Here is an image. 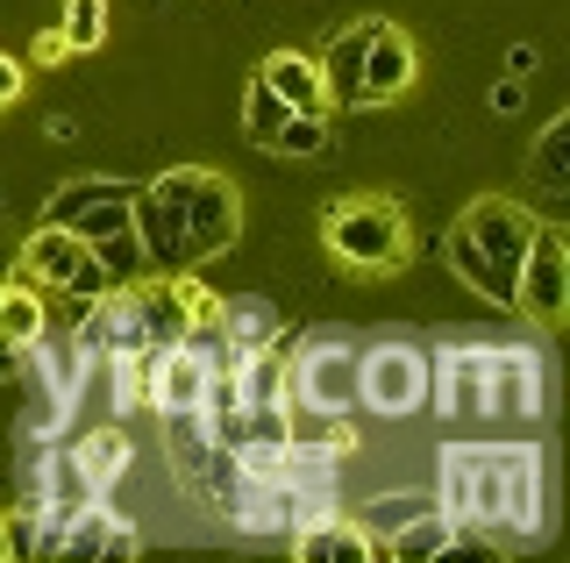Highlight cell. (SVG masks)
<instances>
[{"mask_svg":"<svg viewBox=\"0 0 570 563\" xmlns=\"http://www.w3.org/2000/svg\"><path fill=\"white\" fill-rule=\"evenodd\" d=\"M463 443V527H485L499 550H534L557 527V485L534 435H456Z\"/></svg>","mask_w":570,"mask_h":563,"instance_id":"1","label":"cell"},{"mask_svg":"<svg viewBox=\"0 0 570 563\" xmlns=\"http://www.w3.org/2000/svg\"><path fill=\"white\" fill-rule=\"evenodd\" d=\"M321 243H328L335 264L350 271H400L414 236H406V215L385 200V192H350L321 215Z\"/></svg>","mask_w":570,"mask_h":563,"instance_id":"2","label":"cell"},{"mask_svg":"<svg viewBox=\"0 0 570 563\" xmlns=\"http://www.w3.org/2000/svg\"><path fill=\"white\" fill-rule=\"evenodd\" d=\"M549 414V357L534 343H485V435H528Z\"/></svg>","mask_w":570,"mask_h":563,"instance_id":"3","label":"cell"},{"mask_svg":"<svg viewBox=\"0 0 570 563\" xmlns=\"http://www.w3.org/2000/svg\"><path fill=\"white\" fill-rule=\"evenodd\" d=\"M193 171H200V165L157 171V179L136 186L129 236H136L142 271H150V278H171V271H186V264H193V250H186V192H193Z\"/></svg>","mask_w":570,"mask_h":563,"instance_id":"4","label":"cell"},{"mask_svg":"<svg viewBox=\"0 0 570 563\" xmlns=\"http://www.w3.org/2000/svg\"><path fill=\"white\" fill-rule=\"evenodd\" d=\"M356 407L379 421H414L428 407V349L421 343L356 349Z\"/></svg>","mask_w":570,"mask_h":563,"instance_id":"5","label":"cell"},{"mask_svg":"<svg viewBox=\"0 0 570 563\" xmlns=\"http://www.w3.org/2000/svg\"><path fill=\"white\" fill-rule=\"evenodd\" d=\"M285 399L321 414H356V343L321 328L299 349H285Z\"/></svg>","mask_w":570,"mask_h":563,"instance_id":"6","label":"cell"},{"mask_svg":"<svg viewBox=\"0 0 570 563\" xmlns=\"http://www.w3.org/2000/svg\"><path fill=\"white\" fill-rule=\"evenodd\" d=\"M8 278H29V286H58V300H100L115 278L100 271V257L86 250L71 228L58 221H36L29 228V243H22V257H14V271Z\"/></svg>","mask_w":570,"mask_h":563,"instance_id":"7","label":"cell"},{"mask_svg":"<svg viewBox=\"0 0 570 563\" xmlns=\"http://www.w3.org/2000/svg\"><path fill=\"white\" fill-rule=\"evenodd\" d=\"M450 435H485V343H450L428 357V407Z\"/></svg>","mask_w":570,"mask_h":563,"instance_id":"8","label":"cell"},{"mask_svg":"<svg viewBox=\"0 0 570 563\" xmlns=\"http://www.w3.org/2000/svg\"><path fill=\"white\" fill-rule=\"evenodd\" d=\"M129 207H136V179L86 171V179H65V186L43 200V221L71 228L79 243H100V236H121V228H129Z\"/></svg>","mask_w":570,"mask_h":563,"instance_id":"9","label":"cell"},{"mask_svg":"<svg viewBox=\"0 0 570 563\" xmlns=\"http://www.w3.org/2000/svg\"><path fill=\"white\" fill-rule=\"evenodd\" d=\"M513 307H521L528 322H542V328L563 322V307H570V250H563V228L534 221L528 257H521V271H513Z\"/></svg>","mask_w":570,"mask_h":563,"instance_id":"10","label":"cell"},{"mask_svg":"<svg viewBox=\"0 0 570 563\" xmlns=\"http://www.w3.org/2000/svg\"><path fill=\"white\" fill-rule=\"evenodd\" d=\"M236 228H243V192L222 179V171H193V192H186V250L193 264L236 250Z\"/></svg>","mask_w":570,"mask_h":563,"instance_id":"11","label":"cell"},{"mask_svg":"<svg viewBox=\"0 0 570 563\" xmlns=\"http://www.w3.org/2000/svg\"><path fill=\"white\" fill-rule=\"evenodd\" d=\"M456 228L499 264V271H521L528 236H534V215H528V207H513V200H499V192H485V200H471V215H463Z\"/></svg>","mask_w":570,"mask_h":563,"instance_id":"12","label":"cell"},{"mask_svg":"<svg viewBox=\"0 0 570 563\" xmlns=\"http://www.w3.org/2000/svg\"><path fill=\"white\" fill-rule=\"evenodd\" d=\"M222 514L243 542H278V535H293V485L285 478H236Z\"/></svg>","mask_w":570,"mask_h":563,"instance_id":"13","label":"cell"},{"mask_svg":"<svg viewBox=\"0 0 570 563\" xmlns=\"http://www.w3.org/2000/svg\"><path fill=\"white\" fill-rule=\"evenodd\" d=\"M406 86H414V37H400L392 22H379L371 43H364V86H356V108H385V100H400Z\"/></svg>","mask_w":570,"mask_h":563,"instance_id":"14","label":"cell"},{"mask_svg":"<svg viewBox=\"0 0 570 563\" xmlns=\"http://www.w3.org/2000/svg\"><path fill=\"white\" fill-rule=\"evenodd\" d=\"M214 328H222V357H214V364H243L249 349L285 343V314L264 300V293H236V300H222V307H214Z\"/></svg>","mask_w":570,"mask_h":563,"instance_id":"15","label":"cell"},{"mask_svg":"<svg viewBox=\"0 0 570 563\" xmlns=\"http://www.w3.org/2000/svg\"><path fill=\"white\" fill-rule=\"evenodd\" d=\"M371 29H379V22H350V29H335V37L321 43V58H314V65H321V93H328V115H350V108H356Z\"/></svg>","mask_w":570,"mask_h":563,"instance_id":"16","label":"cell"},{"mask_svg":"<svg viewBox=\"0 0 570 563\" xmlns=\"http://www.w3.org/2000/svg\"><path fill=\"white\" fill-rule=\"evenodd\" d=\"M71 456H79L86 485H94L100 500H115V485L129 478V464H136V443H129V428H121V421H107V428H86L79 443H71Z\"/></svg>","mask_w":570,"mask_h":563,"instance_id":"17","label":"cell"},{"mask_svg":"<svg viewBox=\"0 0 570 563\" xmlns=\"http://www.w3.org/2000/svg\"><path fill=\"white\" fill-rule=\"evenodd\" d=\"M257 79L272 86L293 115H328V93H321V65L307 50H272V58L257 65Z\"/></svg>","mask_w":570,"mask_h":563,"instance_id":"18","label":"cell"},{"mask_svg":"<svg viewBox=\"0 0 570 563\" xmlns=\"http://www.w3.org/2000/svg\"><path fill=\"white\" fill-rule=\"evenodd\" d=\"M285 450H335V456H350V450H356V421L285 399Z\"/></svg>","mask_w":570,"mask_h":563,"instance_id":"19","label":"cell"},{"mask_svg":"<svg viewBox=\"0 0 570 563\" xmlns=\"http://www.w3.org/2000/svg\"><path fill=\"white\" fill-rule=\"evenodd\" d=\"M43 328H50V293L29 286V278H8V286H0V343L29 349Z\"/></svg>","mask_w":570,"mask_h":563,"instance_id":"20","label":"cell"},{"mask_svg":"<svg viewBox=\"0 0 570 563\" xmlns=\"http://www.w3.org/2000/svg\"><path fill=\"white\" fill-rule=\"evenodd\" d=\"M442 257H450V271L463 278V286H478L492 307H513V271H499V264L478 250V243L463 236V228H450V236H442Z\"/></svg>","mask_w":570,"mask_h":563,"instance_id":"21","label":"cell"},{"mask_svg":"<svg viewBox=\"0 0 570 563\" xmlns=\"http://www.w3.org/2000/svg\"><path fill=\"white\" fill-rule=\"evenodd\" d=\"M528 179L542 186V192H563V186H570V115H549V129L534 136Z\"/></svg>","mask_w":570,"mask_h":563,"instance_id":"22","label":"cell"},{"mask_svg":"<svg viewBox=\"0 0 570 563\" xmlns=\"http://www.w3.org/2000/svg\"><path fill=\"white\" fill-rule=\"evenodd\" d=\"M142 293V322H150V343H178L193 328V307H186V293H178V271L171 278H157V286H136Z\"/></svg>","mask_w":570,"mask_h":563,"instance_id":"23","label":"cell"},{"mask_svg":"<svg viewBox=\"0 0 570 563\" xmlns=\"http://www.w3.org/2000/svg\"><path fill=\"white\" fill-rule=\"evenodd\" d=\"M107 29H115L107 0H65V8H58V43H65V58H86V50H100Z\"/></svg>","mask_w":570,"mask_h":563,"instance_id":"24","label":"cell"},{"mask_svg":"<svg viewBox=\"0 0 570 563\" xmlns=\"http://www.w3.org/2000/svg\"><path fill=\"white\" fill-rule=\"evenodd\" d=\"M428 506H435V492H379V500H364L350 521L364 527V535H400V527L421 521Z\"/></svg>","mask_w":570,"mask_h":563,"instance_id":"25","label":"cell"},{"mask_svg":"<svg viewBox=\"0 0 570 563\" xmlns=\"http://www.w3.org/2000/svg\"><path fill=\"white\" fill-rule=\"evenodd\" d=\"M285 115H293V108H285L272 86H264V79H249V93H243V136H249V144H257V150H272V144H278V129H285Z\"/></svg>","mask_w":570,"mask_h":563,"instance_id":"26","label":"cell"},{"mask_svg":"<svg viewBox=\"0 0 570 563\" xmlns=\"http://www.w3.org/2000/svg\"><path fill=\"white\" fill-rule=\"evenodd\" d=\"M107 527H115V506H107V500L71 506V521H65V556H100V550H107Z\"/></svg>","mask_w":570,"mask_h":563,"instance_id":"27","label":"cell"},{"mask_svg":"<svg viewBox=\"0 0 570 563\" xmlns=\"http://www.w3.org/2000/svg\"><path fill=\"white\" fill-rule=\"evenodd\" d=\"M335 144V129H328V115H285V129H278V144L272 157H321Z\"/></svg>","mask_w":570,"mask_h":563,"instance_id":"28","label":"cell"},{"mask_svg":"<svg viewBox=\"0 0 570 563\" xmlns=\"http://www.w3.org/2000/svg\"><path fill=\"white\" fill-rule=\"evenodd\" d=\"M450 535H456V527L442 521L435 506H428L421 521H406L400 535H385V542H392V556H442V550H450Z\"/></svg>","mask_w":570,"mask_h":563,"instance_id":"29","label":"cell"},{"mask_svg":"<svg viewBox=\"0 0 570 563\" xmlns=\"http://www.w3.org/2000/svg\"><path fill=\"white\" fill-rule=\"evenodd\" d=\"M100 556H107V563H129V556H142V527L115 514V527H107V550H100Z\"/></svg>","mask_w":570,"mask_h":563,"instance_id":"30","label":"cell"},{"mask_svg":"<svg viewBox=\"0 0 570 563\" xmlns=\"http://www.w3.org/2000/svg\"><path fill=\"white\" fill-rule=\"evenodd\" d=\"M528 108V79H499L492 86V115H521Z\"/></svg>","mask_w":570,"mask_h":563,"instance_id":"31","label":"cell"},{"mask_svg":"<svg viewBox=\"0 0 570 563\" xmlns=\"http://www.w3.org/2000/svg\"><path fill=\"white\" fill-rule=\"evenodd\" d=\"M14 100H22V65L0 50V108H14Z\"/></svg>","mask_w":570,"mask_h":563,"instance_id":"32","label":"cell"},{"mask_svg":"<svg viewBox=\"0 0 570 563\" xmlns=\"http://www.w3.org/2000/svg\"><path fill=\"white\" fill-rule=\"evenodd\" d=\"M534 65H542V50H534V43H513L507 50V79H534Z\"/></svg>","mask_w":570,"mask_h":563,"instance_id":"33","label":"cell"},{"mask_svg":"<svg viewBox=\"0 0 570 563\" xmlns=\"http://www.w3.org/2000/svg\"><path fill=\"white\" fill-rule=\"evenodd\" d=\"M43 136H50V144H65V136H79V115H43Z\"/></svg>","mask_w":570,"mask_h":563,"instance_id":"34","label":"cell"},{"mask_svg":"<svg viewBox=\"0 0 570 563\" xmlns=\"http://www.w3.org/2000/svg\"><path fill=\"white\" fill-rule=\"evenodd\" d=\"M36 58H43V65H58V58H65V43H58V29H43V37H36Z\"/></svg>","mask_w":570,"mask_h":563,"instance_id":"35","label":"cell"},{"mask_svg":"<svg viewBox=\"0 0 570 563\" xmlns=\"http://www.w3.org/2000/svg\"><path fill=\"white\" fill-rule=\"evenodd\" d=\"M14 372H22V349H14V343H0V378H14Z\"/></svg>","mask_w":570,"mask_h":563,"instance_id":"36","label":"cell"},{"mask_svg":"<svg viewBox=\"0 0 570 563\" xmlns=\"http://www.w3.org/2000/svg\"><path fill=\"white\" fill-rule=\"evenodd\" d=\"M8 271H14V257H8V250H0V286H8Z\"/></svg>","mask_w":570,"mask_h":563,"instance_id":"37","label":"cell"}]
</instances>
